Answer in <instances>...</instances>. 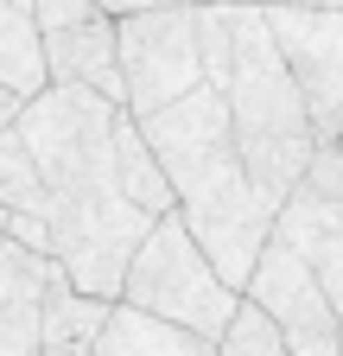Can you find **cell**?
Wrapping results in <instances>:
<instances>
[{
  "instance_id": "6da1fadb",
  "label": "cell",
  "mask_w": 343,
  "mask_h": 356,
  "mask_svg": "<svg viewBox=\"0 0 343 356\" xmlns=\"http://www.w3.org/2000/svg\"><path fill=\"white\" fill-rule=\"evenodd\" d=\"M121 102L96 96L83 83H51L19 108V140L38 159V178L51 191V261L70 274L76 293L121 299L127 261L140 254L153 216H140L115 185V127Z\"/></svg>"
},
{
  "instance_id": "7a4b0ae2",
  "label": "cell",
  "mask_w": 343,
  "mask_h": 356,
  "mask_svg": "<svg viewBox=\"0 0 343 356\" xmlns=\"http://www.w3.org/2000/svg\"><path fill=\"white\" fill-rule=\"evenodd\" d=\"M140 127H147V140L159 153V172L172 185L178 216L191 222V236L203 242V254L217 261V274L242 293L248 274H254V261H261V248L280 229V210L254 191V178L242 165L229 102L203 83L185 102L147 115Z\"/></svg>"
},
{
  "instance_id": "3957f363",
  "label": "cell",
  "mask_w": 343,
  "mask_h": 356,
  "mask_svg": "<svg viewBox=\"0 0 343 356\" xmlns=\"http://www.w3.org/2000/svg\"><path fill=\"white\" fill-rule=\"evenodd\" d=\"M121 305H140V312H153V318L185 325V331H197V337L217 343L229 331V318H235L242 293L217 274V261L203 254V242L191 236V222L172 210V216H159L153 229H147L140 254L127 261Z\"/></svg>"
},
{
  "instance_id": "277c9868",
  "label": "cell",
  "mask_w": 343,
  "mask_h": 356,
  "mask_svg": "<svg viewBox=\"0 0 343 356\" xmlns=\"http://www.w3.org/2000/svg\"><path fill=\"white\" fill-rule=\"evenodd\" d=\"M121 32V83L127 115L147 121L203 89V7H153L115 19Z\"/></svg>"
},
{
  "instance_id": "5b68a950",
  "label": "cell",
  "mask_w": 343,
  "mask_h": 356,
  "mask_svg": "<svg viewBox=\"0 0 343 356\" xmlns=\"http://www.w3.org/2000/svg\"><path fill=\"white\" fill-rule=\"evenodd\" d=\"M267 26L312 108L318 153H343V7H267Z\"/></svg>"
},
{
  "instance_id": "8992f818",
  "label": "cell",
  "mask_w": 343,
  "mask_h": 356,
  "mask_svg": "<svg viewBox=\"0 0 343 356\" xmlns=\"http://www.w3.org/2000/svg\"><path fill=\"white\" fill-rule=\"evenodd\" d=\"M242 299H254L267 312V318L286 331L292 356H343V325H337V305L318 280V267L299 254L280 229L274 242L261 248V261H254V274L242 286Z\"/></svg>"
},
{
  "instance_id": "52a82bcc",
  "label": "cell",
  "mask_w": 343,
  "mask_h": 356,
  "mask_svg": "<svg viewBox=\"0 0 343 356\" xmlns=\"http://www.w3.org/2000/svg\"><path fill=\"white\" fill-rule=\"evenodd\" d=\"M280 236L318 267V280H324V293L337 305V325H343V153L312 159L306 185L280 210Z\"/></svg>"
},
{
  "instance_id": "ba28073f",
  "label": "cell",
  "mask_w": 343,
  "mask_h": 356,
  "mask_svg": "<svg viewBox=\"0 0 343 356\" xmlns=\"http://www.w3.org/2000/svg\"><path fill=\"white\" fill-rule=\"evenodd\" d=\"M45 70H51V83H83V89H96V96H108V102L127 108L121 32H115V19L102 7L90 19H76V26H51L45 32Z\"/></svg>"
},
{
  "instance_id": "9c48e42d",
  "label": "cell",
  "mask_w": 343,
  "mask_h": 356,
  "mask_svg": "<svg viewBox=\"0 0 343 356\" xmlns=\"http://www.w3.org/2000/svg\"><path fill=\"white\" fill-rule=\"evenodd\" d=\"M51 274H58V261L32 254L19 242H0V356H38Z\"/></svg>"
},
{
  "instance_id": "30bf717a",
  "label": "cell",
  "mask_w": 343,
  "mask_h": 356,
  "mask_svg": "<svg viewBox=\"0 0 343 356\" xmlns=\"http://www.w3.org/2000/svg\"><path fill=\"white\" fill-rule=\"evenodd\" d=\"M108 305H115V299L76 293L70 274L58 267L51 286H45V331H38V356H96V337H102V325H108Z\"/></svg>"
},
{
  "instance_id": "8fae6325",
  "label": "cell",
  "mask_w": 343,
  "mask_h": 356,
  "mask_svg": "<svg viewBox=\"0 0 343 356\" xmlns=\"http://www.w3.org/2000/svg\"><path fill=\"white\" fill-rule=\"evenodd\" d=\"M96 356H217V343L210 337H197V331H185V325H165V318H153V312H140V305H108V325H102V337H96Z\"/></svg>"
},
{
  "instance_id": "7c38bea8",
  "label": "cell",
  "mask_w": 343,
  "mask_h": 356,
  "mask_svg": "<svg viewBox=\"0 0 343 356\" xmlns=\"http://www.w3.org/2000/svg\"><path fill=\"white\" fill-rule=\"evenodd\" d=\"M0 89H13L19 102H32L38 89H51L45 32H38L32 0H0Z\"/></svg>"
},
{
  "instance_id": "4fadbf2b",
  "label": "cell",
  "mask_w": 343,
  "mask_h": 356,
  "mask_svg": "<svg viewBox=\"0 0 343 356\" xmlns=\"http://www.w3.org/2000/svg\"><path fill=\"white\" fill-rule=\"evenodd\" d=\"M115 185H121L127 204H134L140 216H153V222L178 210V204H172L165 172H159V153H153L147 127H140L134 115H121V127H115Z\"/></svg>"
},
{
  "instance_id": "5bb4252c",
  "label": "cell",
  "mask_w": 343,
  "mask_h": 356,
  "mask_svg": "<svg viewBox=\"0 0 343 356\" xmlns=\"http://www.w3.org/2000/svg\"><path fill=\"white\" fill-rule=\"evenodd\" d=\"M0 204L13 216H51V191H45V178H38V159L19 140V127L0 134Z\"/></svg>"
},
{
  "instance_id": "9a60e30c",
  "label": "cell",
  "mask_w": 343,
  "mask_h": 356,
  "mask_svg": "<svg viewBox=\"0 0 343 356\" xmlns=\"http://www.w3.org/2000/svg\"><path fill=\"white\" fill-rule=\"evenodd\" d=\"M217 356H292V343H286V331L254 299H242L235 318H229V331L217 337Z\"/></svg>"
},
{
  "instance_id": "2e32d148",
  "label": "cell",
  "mask_w": 343,
  "mask_h": 356,
  "mask_svg": "<svg viewBox=\"0 0 343 356\" xmlns=\"http://www.w3.org/2000/svg\"><path fill=\"white\" fill-rule=\"evenodd\" d=\"M7 242H19V248H32V254L51 261V222L45 216H7Z\"/></svg>"
},
{
  "instance_id": "e0dca14e",
  "label": "cell",
  "mask_w": 343,
  "mask_h": 356,
  "mask_svg": "<svg viewBox=\"0 0 343 356\" xmlns=\"http://www.w3.org/2000/svg\"><path fill=\"white\" fill-rule=\"evenodd\" d=\"M108 19H127V13H153V7H203V0H96Z\"/></svg>"
},
{
  "instance_id": "ac0fdd59",
  "label": "cell",
  "mask_w": 343,
  "mask_h": 356,
  "mask_svg": "<svg viewBox=\"0 0 343 356\" xmlns=\"http://www.w3.org/2000/svg\"><path fill=\"white\" fill-rule=\"evenodd\" d=\"M254 7H343V0H254Z\"/></svg>"
},
{
  "instance_id": "d6986e66",
  "label": "cell",
  "mask_w": 343,
  "mask_h": 356,
  "mask_svg": "<svg viewBox=\"0 0 343 356\" xmlns=\"http://www.w3.org/2000/svg\"><path fill=\"white\" fill-rule=\"evenodd\" d=\"M7 216H13V210H7V204H0V242H7Z\"/></svg>"
}]
</instances>
